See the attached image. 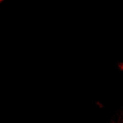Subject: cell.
I'll return each instance as SVG.
<instances>
[{
  "instance_id": "1",
  "label": "cell",
  "mask_w": 123,
  "mask_h": 123,
  "mask_svg": "<svg viewBox=\"0 0 123 123\" xmlns=\"http://www.w3.org/2000/svg\"><path fill=\"white\" fill-rule=\"evenodd\" d=\"M3 1H4V0H0V3H1V2H3Z\"/></svg>"
}]
</instances>
